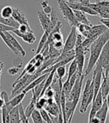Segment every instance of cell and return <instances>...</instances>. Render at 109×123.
<instances>
[{"instance_id": "6da1fadb", "label": "cell", "mask_w": 109, "mask_h": 123, "mask_svg": "<svg viewBox=\"0 0 109 123\" xmlns=\"http://www.w3.org/2000/svg\"><path fill=\"white\" fill-rule=\"evenodd\" d=\"M84 74L78 76L75 84L72 86L70 94L66 98V106H65V114L67 123H71L72 117L75 113V110L78 104V101L82 95V90Z\"/></svg>"}, {"instance_id": "7a4b0ae2", "label": "cell", "mask_w": 109, "mask_h": 123, "mask_svg": "<svg viewBox=\"0 0 109 123\" xmlns=\"http://www.w3.org/2000/svg\"><path fill=\"white\" fill-rule=\"evenodd\" d=\"M109 40V29L99 36L90 47V57L88 59V63L85 71L84 72V76H87L92 71L95 67L96 62L99 59L100 53L102 50V48Z\"/></svg>"}, {"instance_id": "3957f363", "label": "cell", "mask_w": 109, "mask_h": 123, "mask_svg": "<svg viewBox=\"0 0 109 123\" xmlns=\"http://www.w3.org/2000/svg\"><path fill=\"white\" fill-rule=\"evenodd\" d=\"M94 98V87H93V78L87 80L84 90L82 92L81 105L79 108V111L81 113H84L88 108V107L92 104Z\"/></svg>"}, {"instance_id": "277c9868", "label": "cell", "mask_w": 109, "mask_h": 123, "mask_svg": "<svg viewBox=\"0 0 109 123\" xmlns=\"http://www.w3.org/2000/svg\"><path fill=\"white\" fill-rule=\"evenodd\" d=\"M58 3L64 20L70 24L71 27H76L79 23L76 20L73 10L70 7L65 0H58Z\"/></svg>"}, {"instance_id": "5b68a950", "label": "cell", "mask_w": 109, "mask_h": 123, "mask_svg": "<svg viewBox=\"0 0 109 123\" xmlns=\"http://www.w3.org/2000/svg\"><path fill=\"white\" fill-rule=\"evenodd\" d=\"M97 62L103 69L104 75L107 76L109 73V40L102 48Z\"/></svg>"}, {"instance_id": "8992f818", "label": "cell", "mask_w": 109, "mask_h": 123, "mask_svg": "<svg viewBox=\"0 0 109 123\" xmlns=\"http://www.w3.org/2000/svg\"><path fill=\"white\" fill-rule=\"evenodd\" d=\"M77 34L78 32L76 30V27H71L70 32L67 36V38H66V40L64 42L62 53H66L72 50H74L76 44Z\"/></svg>"}, {"instance_id": "52a82bcc", "label": "cell", "mask_w": 109, "mask_h": 123, "mask_svg": "<svg viewBox=\"0 0 109 123\" xmlns=\"http://www.w3.org/2000/svg\"><path fill=\"white\" fill-rule=\"evenodd\" d=\"M38 16L39 18L40 23L41 24L42 29L44 30V32L49 35L54 28L51 21L50 14H47L44 13V11H38Z\"/></svg>"}, {"instance_id": "ba28073f", "label": "cell", "mask_w": 109, "mask_h": 123, "mask_svg": "<svg viewBox=\"0 0 109 123\" xmlns=\"http://www.w3.org/2000/svg\"><path fill=\"white\" fill-rule=\"evenodd\" d=\"M46 111L52 117H58L61 112V110L59 108L58 104L55 103L54 100V98H47V103L45 107L44 108Z\"/></svg>"}, {"instance_id": "9c48e42d", "label": "cell", "mask_w": 109, "mask_h": 123, "mask_svg": "<svg viewBox=\"0 0 109 123\" xmlns=\"http://www.w3.org/2000/svg\"><path fill=\"white\" fill-rule=\"evenodd\" d=\"M108 29L105 26H104L103 24H99V25H96V26H92L90 27L88 35L86 38H90L95 41L99 36H100L102 34H103Z\"/></svg>"}, {"instance_id": "30bf717a", "label": "cell", "mask_w": 109, "mask_h": 123, "mask_svg": "<svg viewBox=\"0 0 109 123\" xmlns=\"http://www.w3.org/2000/svg\"><path fill=\"white\" fill-rule=\"evenodd\" d=\"M103 98H102V93H101V91L99 90L98 94L96 95V98L93 100L92 102V107H91V110H90V112L89 114V119H91L93 117H94L96 113H97L98 110L102 107V104H103Z\"/></svg>"}, {"instance_id": "8fae6325", "label": "cell", "mask_w": 109, "mask_h": 123, "mask_svg": "<svg viewBox=\"0 0 109 123\" xmlns=\"http://www.w3.org/2000/svg\"><path fill=\"white\" fill-rule=\"evenodd\" d=\"M70 7L72 9V10H78V11H81L82 12L85 14H87L89 15H91V16H98L97 12L96 11H94L93 9L90 8V7H87V6L85 5H83L82 4H81L80 2L78 3H68Z\"/></svg>"}, {"instance_id": "7c38bea8", "label": "cell", "mask_w": 109, "mask_h": 123, "mask_svg": "<svg viewBox=\"0 0 109 123\" xmlns=\"http://www.w3.org/2000/svg\"><path fill=\"white\" fill-rule=\"evenodd\" d=\"M12 32L14 33L16 36L20 38L23 41H25L29 44H34V42L36 40V37L34 34V32H28V33H21L18 31L17 29H15L12 31Z\"/></svg>"}, {"instance_id": "4fadbf2b", "label": "cell", "mask_w": 109, "mask_h": 123, "mask_svg": "<svg viewBox=\"0 0 109 123\" xmlns=\"http://www.w3.org/2000/svg\"><path fill=\"white\" fill-rule=\"evenodd\" d=\"M12 17L20 24H26L29 25L27 17H26L25 14L19 9V8H13V14H12Z\"/></svg>"}, {"instance_id": "5bb4252c", "label": "cell", "mask_w": 109, "mask_h": 123, "mask_svg": "<svg viewBox=\"0 0 109 123\" xmlns=\"http://www.w3.org/2000/svg\"><path fill=\"white\" fill-rule=\"evenodd\" d=\"M5 34V35L7 36V38H8V40L10 41V42L11 43V44L13 45L14 47H15L16 50L20 52V53L22 55V56H26V52L24 50L23 47L21 46V44H20L18 41L14 38V36L12 35L11 33H10V32H4Z\"/></svg>"}, {"instance_id": "9a60e30c", "label": "cell", "mask_w": 109, "mask_h": 123, "mask_svg": "<svg viewBox=\"0 0 109 123\" xmlns=\"http://www.w3.org/2000/svg\"><path fill=\"white\" fill-rule=\"evenodd\" d=\"M108 114V110L107 102L106 101H104L102 107L98 110L97 113H96L95 116L96 118L99 119L100 123H105Z\"/></svg>"}, {"instance_id": "2e32d148", "label": "cell", "mask_w": 109, "mask_h": 123, "mask_svg": "<svg viewBox=\"0 0 109 123\" xmlns=\"http://www.w3.org/2000/svg\"><path fill=\"white\" fill-rule=\"evenodd\" d=\"M45 74L41 75V76H40L39 77H38L37 79L34 80H33L32 82L30 83L27 86L22 90V92H24V93L27 94L30 90L33 89L36 86H38V84H40V83L43 82L44 80H45L46 78L47 77V76H48V74Z\"/></svg>"}, {"instance_id": "e0dca14e", "label": "cell", "mask_w": 109, "mask_h": 123, "mask_svg": "<svg viewBox=\"0 0 109 123\" xmlns=\"http://www.w3.org/2000/svg\"><path fill=\"white\" fill-rule=\"evenodd\" d=\"M73 11H74V14H75L76 20L79 23L85 24V25H87L90 26H93V24L90 23V21L87 17L85 13H84V12H82L81 11H78V10H73Z\"/></svg>"}, {"instance_id": "ac0fdd59", "label": "cell", "mask_w": 109, "mask_h": 123, "mask_svg": "<svg viewBox=\"0 0 109 123\" xmlns=\"http://www.w3.org/2000/svg\"><path fill=\"white\" fill-rule=\"evenodd\" d=\"M9 116H10V123H21L20 111H19V105L14 107L11 110L9 113Z\"/></svg>"}, {"instance_id": "d6986e66", "label": "cell", "mask_w": 109, "mask_h": 123, "mask_svg": "<svg viewBox=\"0 0 109 123\" xmlns=\"http://www.w3.org/2000/svg\"><path fill=\"white\" fill-rule=\"evenodd\" d=\"M99 90L101 91L103 101H106L107 96L109 93V83L107 82L105 76L103 75V74H102V84H101V87Z\"/></svg>"}, {"instance_id": "ffe728a7", "label": "cell", "mask_w": 109, "mask_h": 123, "mask_svg": "<svg viewBox=\"0 0 109 123\" xmlns=\"http://www.w3.org/2000/svg\"><path fill=\"white\" fill-rule=\"evenodd\" d=\"M0 23H3L6 26H8L11 27H13L14 29H18L20 26V23H17L13 17H10V18H5L1 16L0 14Z\"/></svg>"}, {"instance_id": "44dd1931", "label": "cell", "mask_w": 109, "mask_h": 123, "mask_svg": "<svg viewBox=\"0 0 109 123\" xmlns=\"http://www.w3.org/2000/svg\"><path fill=\"white\" fill-rule=\"evenodd\" d=\"M48 38H49V34L46 33V32H44V33L42 35L41 38L40 40V42H39V45L38 47V49H37V51H36V53L35 55L37 54H39L41 53L42 50L44 48V47L46 46V43L48 41Z\"/></svg>"}, {"instance_id": "7402d4cb", "label": "cell", "mask_w": 109, "mask_h": 123, "mask_svg": "<svg viewBox=\"0 0 109 123\" xmlns=\"http://www.w3.org/2000/svg\"><path fill=\"white\" fill-rule=\"evenodd\" d=\"M36 102H37V100H35L33 98H32L31 100H30L28 105L26 107V108L25 110V114L28 119L31 117V114L36 109Z\"/></svg>"}, {"instance_id": "603a6c76", "label": "cell", "mask_w": 109, "mask_h": 123, "mask_svg": "<svg viewBox=\"0 0 109 123\" xmlns=\"http://www.w3.org/2000/svg\"><path fill=\"white\" fill-rule=\"evenodd\" d=\"M44 81L45 80H44L42 83L38 84V86H36L33 89H32V98H34V99L38 101V99L40 98V94L42 92V90H43V88H44Z\"/></svg>"}, {"instance_id": "cb8c5ba5", "label": "cell", "mask_w": 109, "mask_h": 123, "mask_svg": "<svg viewBox=\"0 0 109 123\" xmlns=\"http://www.w3.org/2000/svg\"><path fill=\"white\" fill-rule=\"evenodd\" d=\"M91 26L85 25V24H83V23H79L78 25L76 26V30H77V32L79 33L81 35H82L84 38H86L88 35V32L90 31V29Z\"/></svg>"}, {"instance_id": "d4e9b609", "label": "cell", "mask_w": 109, "mask_h": 123, "mask_svg": "<svg viewBox=\"0 0 109 123\" xmlns=\"http://www.w3.org/2000/svg\"><path fill=\"white\" fill-rule=\"evenodd\" d=\"M0 37H1V38L2 39V41H4L5 44L6 45H7V47H8L10 50H11V51H13V53H14L15 55H19V54H20V52L18 51L15 47H13V45L11 44V43L10 42V41L8 40V38H7V36L5 35V34L4 32L0 33Z\"/></svg>"}, {"instance_id": "484cf974", "label": "cell", "mask_w": 109, "mask_h": 123, "mask_svg": "<svg viewBox=\"0 0 109 123\" xmlns=\"http://www.w3.org/2000/svg\"><path fill=\"white\" fill-rule=\"evenodd\" d=\"M31 118L34 123H44L40 110L38 109H35L32 112V113L31 114Z\"/></svg>"}, {"instance_id": "4316f807", "label": "cell", "mask_w": 109, "mask_h": 123, "mask_svg": "<svg viewBox=\"0 0 109 123\" xmlns=\"http://www.w3.org/2000/svg\"><path fill=\"white\" fill-rule=\"evenodd\" d=\"M78 71V67H77V63H76V60L74 59L71 62L70 65L69 67V70H68V74H67V79L66 80H69L70 77L74 74L76 72Z\"/></svg>"}, {"instance_id": "83f0119b", "label": "cell", "mask_w": 109, "mask_h": 123, "mask_svg": "<svg viewBox=\"0 0 109 123\" xmlns=\"http://www.w3.org/2000/svg\"><path fill=\"white\" fill-rule=\"evenodd\" d=\"M0 14L2 17L5 18H10L12 17V14H13V8L11 6H5L0 10Z\"/></svg>"}, {"instance_id": "f1b7e54d", "label": "cell", "mask_w": 109, "mask_h": 123, "mask_svg": "<svg viewBox=\"0 0 109 123\" xmlns=\"http://www.w3.org/2000/svg\"><path fill=\"white\" fill-rule=\"evenodd\" d=\"M10 111L4 106L1 109V113H2V123H10Z\"/></svg>"}, {"instance_id": "f546056e", "label": "cell", "mask_w": 109, "mask_h": 123, "mask_svg": "<svg viewBox=\"0 0 109 123\" xmlns=\"http://www.w3.org/2000/svg\"><path fill=\"white\" fill-rule=\"evenodd\" d=\"M47 103V98L46 96H42L40 97L37 102H36V109H38L39 110H40L41 109H44L45 107V106L46 105Z\"/></svg>"}, {"instance_id": "4dcf8cb0", "label": "cell", "mask_w": 109, "mask_h": 123, "mask_svg": "<svg viewBox=\"0 0 109 123\" xmlns=\"http://www.w3.org/2000/svg\"><path fill=\"white\" fill-rule=\"evenodd\" d=\"M55 74L58 75V77L60 79H63L64 77L66 75V69L65 65H61V66H58L55 69Z\"/></svg>"}, {"instance_id": "1f68e13d", "label": "cell", "mask_w": 109, "mask_h": 123, "mask_svg": "<svg viewBox=\"0 0 109 123\" xmlns=\"http://www.w3.org/2000/svg\"><path fill=\"white\" fill-rule=\"evenodd\" d=\"M19 32L21 33H28V32H34L33 30L31 29L29 25H26V24H20L19 28L17 29Z\"/></svg>"}, {"instance_id": "d6a6232c", "label": "cell", "mask_w": 109, "mask_h": 123, "mask_svg": "<svg viewBox=\"0 0 109 123\" xmlns=\"http://www.w3.org/2000/svg\"><path fill=\"white\" fill-rule=\"evenodd\" d=\"M40 113H41L42 117H43L44 121L46 123H52V119H51V116H49V114L44 109H41V110H40Z\"/></svg>"}, {"instance_id": "836d02e7", "label": "cell", "mask_w": 109, "mask_h": 123, "mask_svg": "<svg viewBox=\"0 0 109 123\" xmlns=\"http://www.w3.org/2000/svg\"><path fill=\"white\" fill-rule=\"evenodd\" d=\"M50 17H51V21H52V23L53 24L54 26H56V24L58 23V22L59 21L58 18L57 17V14H56V11H54V9H52V12L50 13Z\"/></svg>"}, {"instance_id": "e575fe53", "label": "cell", "mask_w": 109, "mask_h": 123, "mask_svg": "<svg viewBox=\"0 0 109 123\" xmlns=\"http://www.w3.org/2000/svg\"><path fill=\"white\" fill-rule=\"evenodd\" d=\"M14 29H15L13 28V27L6 26L3 23H0V33L5 32H12Z\"/></svg>"}, {"instance_id": "d590c367", "label": "cell", "mask_w": 109, "mask_h": 123, "mask_svg": "<svg viewBox=\"0 0 109 123\" xmlns=\"http://www.w3.org/2000/svg\"><path fill=\"white\" fill-rule=\"evenodd\" d=\"M54 90L52 89V88L51 86H49L48 88L45 92H44V96H46L47 98H54Z\"/></svg>"}, {"instance_id": "8d00e7d4", "label": "cell", "mask_w": 109, "mask_h": 123, "mask_svg": "<svg viewBox=\"0 0 109 123\" xmlns=\"http://www.w3.org/2000/svg\"><path fill=\"white\" fill-rule=\"evenodd\" d=\"M96 3L99 5V6H101V7L109 8V1H107V0H103V1H96Z\"/></svg>"}, {"instance_id": "74e56055", "label": "cell", "mask_w": 109, "mask_h": 123, "mask_svg": "<svg viewBox=\"0 0 109 123\" xmlns=\"http://www.w3.org/2000/svg\"><path fill=\"white\" fill-rule=\"evenodd\" d=\"M19 69L20 68L18 67L14 66V67H12L8 69V74L10 75H16L18 73V71H19Z\"/></svg>"}, {"instance_id": "f35d334b", "label": "cell", "mask_w": 109, "mask_h": 123, "mask_svg": "<svg viewBox=\"0 0 109 123\" xmlns=\"http://www.w3.org/2000/svg\"><path fill=\"white\" fill-rule=\"evenodd\" d=\"M22 62V60L20 59H15L14 60V63L15 66L18 67L19 68H21L22 67V63H20L19 64V62Z\"/></svg>"}, {"instance_id": "ab89813d", "label": "cell", "mask_w": 109, "mask_h": 123, "mask_svg": "<svg viewBox=\"0 0 109 123\" xmlns=\"http://www.w3.org/2000/svg\"><path fill=\"white\" fill-rule=\"evenodd\" d=\"M52 9L53 8L52 7H50L49 5H48V6H46V7H45V8H43V11L44 12V13L47 14H50V13L52 12Z\"/></svg>"}, {"instance_id": "60d3db41", "label": "cell", "mask_w": 109, "mask_h": 123, "mask_svg": "<svg viewBox=\"0 0 109 123\" xmlns=\"http://www.w3.org/2000/svg\"><path fill=\"white\" fill-rule=\"evenodd\" d=\"M100 22L109 29V19H102V18H101Z\"/></svg>"}, {"instance_id": "b9f144b4", "label": "cell", "mask_w": 109, "mask_h": 123, "mask_svg": "<svg viewBox=\"0 0 109 123\" xmlns=\"http://www.w3.org/2000/svg\"><path fill=\"white\" fill-rule=\"evenodd\" d=\"M5 104V101L3 99V98L2 96H0V110H1Z\"/></svg>"}, {"instance_id": "7bdbcfd3", "label": "cell", "mask_w": 109, "mask_h": 123, "mask_svg": "<svg viewBox=\"0 0 109 123\" xmlns=\"http://www.w3.org/2000/svg\"><path fill=\"white\" fill-rule=\"evenodd\" d=\"M5 67V65L0 60V80H1V76H2V70Z\"/></svg>"}, {"instance_id": "ee69618b", "label": "cell", "mask_w": 109, "mask_h": 123, "mask_svg": "<svg viewBox=\"0 0 109 123\" xmlns=\"http://www.w3.org/2000/svg\"><path fill=\"white\" fill-rule=\"evenodd\" d=\"M40 5L42 6V8H45V7H46V6H48L49 5V2H48L46 0H44V1H42L41 2H40Z\"/></svg>"}, {"instance_id": "f6af8a7d", "label": "cell", "mask_w": 109, "mask_h": 123, "mask_svg": "<svg viewBox=\"0 0 109 123\" xmlns=\"http://www.w3.org/2000/svg\"><path fill=\"white\" fill-rule=\"evenodd\" d=\"M106 102H107V105H108V116H109V93L107 96L106 98Z\"/></svg>"}, {"instance_id": "bcb514c9", "label": "cell", "mask_w": 109, "mask_h": 123, "mask_svg": "<svg viewBox=\"0 0 109 123\" xmlns=\"http://www.w3.org/2000/svg\"><path fill=\"white\" fill-rule=\"evenodd\" d=\"M66 2L68 3H76L77 2V0H66Z\"/></svg>"}, {"instance_id": "7dc6e473", "label": "cell", "mask_w": 109, "mask_h": 123, "mask_svg": "<svg viewBox=\"0 0 109 123\" xmlns=\"http://www.w3.org/2000/svg\"><path fill=\"white\" fill-rule=\"evenodd\" d=\"M108 74H109V73H108Z\"/></svg>"}]
</instances>
